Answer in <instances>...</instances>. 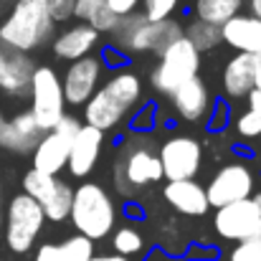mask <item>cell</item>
<instances>
[{"label": "cell", "mask_w": 261, "mask_h": 261, "mask_svg": "<svg viewBox=\"0 0 261 261\" xmlns=\"http://www.w3.org/2000/svg\"><path fill=\"white\" fill-rule=\"evenodd\" d=\"M142 101V79L132 69H117L109 79L101 82L96 94L82 107V122L101 132L122 127Z\"/></svg>", "instance_id": "6da1fadb"}, {"label": "cell", "mask_w": 261, "mask_h": 261, "mask_svg": "<svg viewBox=\"0 0 261 261\" xmlns=\"http://www.w3.org/2000/svg\"><path fill=\"white\" fill-rule=\"evenodd\" d=\"M163 165L158 158V142L147 132H132L124 137L114 160V188L129 198L137 190L163 182Z\"/></svg>", "instance_id": "7a4b0ae2"}, {"label": "cell", "mask_w": 261, "mask_h": 261, "mask_svg": "<svg viewBox=\"0 0 261 261\" xmlns=\"http://www.w3.org/2000/svg\"><path fill=\"white\" fill-rule=\"evenodd\" d=\"M56 20L48 13L46 0H13L0 18V41L23 54H33L51 43Z\"/></svg>", "instance_id": "3957f363"}, {"label": "cell", "mask_w": 261, "mask_h": 261, "mask_svg": "<svg viewBox=\"0 0 261 261\" xmlns=\"http://www.w3.org/2000/svg\"><path fill=\"white\" fill-rule=\"evenodd\" d=\"M117 218H119V208L112 193L101 182L84 180L82 185L74 188V203H71L69 221L74 223L76 233L87 236L89 241L96 244L112 236V231L117 228Z\"/></svg>", "instance_id": "277c9868"}, {"label": "cell", "mask_w": 261, "mask_h": 261, "mask_svg": "<svg viewBox=\"0 0 261 261\" xmlns=\"http://www.w3.org/2000/svg\"><path fill=\"white\" fill-rule=\"evenodd\" d=\"M182 36V25L170 20H147L140 10L122 18L119 28L112 33V48L124 54L127 59L142 56V54H155L160 56L170 43H175Z\"/></svg>", "instance_id": "5b68a950"}, {"label": "cell", "mask_w": 261, "mask_h": 261, "mask_svg": "<svg viewBox=\"0 0 261 261\" xmlns=\"http://www.w3.org/2000/svg\"><path fill=\"white\" fill-rule=\"evenodd\" d=\"M200 59L203 56L195 51V46L185 36H180L158 56V64L150 71L152 89L163 96H170L175 89H180L185 82L200 74Z\"/></svg>", "instance_id": "8992f818"}, {"label": "cell", "mask_w": 261, "mask_h": 261, "mask_svg": "<svg viewBox=\"0 0 261 261\" xmlns=\"http://www.w3.org/2000/svg\"><path fill=\"white\" fill-rule=\"evenodd\" d=\"M43 226H46V216L31 195L15 193L8 200L3 233H5V246L13 254H28L36 246V239L41 236Z\"/></svg>", "instance_id": "52a82bcc"}, {"label": "cell", "mask_w": 261, "mask_h": 261, "mask_svg": "<svg viewBox=\"0 0 261 261\" xmlns=\"http://www.w3.org/2000/svg\"><path fill=\"white\" fill-rule=\"evenodd\" d=\"M28 99H31V114L36 117L38 127L43 132L54 129L69 112L66 107V96H64V84H61V76L54 66L48 64H41L36 66L33 71V79H31V91H28Z\"/></svg>", "instance_id": "ba28073f"}, {"label": "cell", "mask_w": 261, "mask_h": 261, "mask_svg": "<svg viewBox=\"0 0 261 261\" xmlns=\"http://www.w3.org/2000/svg\"><path fill=\"white\" fill-rule=\"evenodd\" d=\"M256 170L251 168L249 160H228L223 163L216 173L211 175L208 185H205V195L211 208H223L246 198H254L259 185H256Z\"/></svg>", "instance_id": "9c48e42d"}, {"label": "cell", "mask_w": 261, "mask_h": 261, "mask_svg": "<svg viewBox=\"0 0 261 261\" xmlns=\"http://www.w3.org/2000/svg\"><path fill=\"white\" fill-rule=\"evenodd\" d=\"M23 193L31 195L41 205L46 221H51V223L69 221L71 203H74V185L66 182L64 177L41 173V170L31 168L28 173L23 175Z\"/></svg>", "instance_id": "30bf717a"}, {"label": "cell", "mask_w": 261, "mask_h": 261, "mask_svg": "<svg viewBox=\"0 0 261 261\" xmlns=\"http://www.w3.org/2000/svg\"><path fill=\"white\" fill-rule=\"evenodd\" d=\"M84 122L74 114H66L54 129L43 132L36 150L31 152V165L33 170H41V173L48 175H61L69 165V155H71V145H74V137L79 132Z\"/></svg>", "instance_id": "8fae6325"}, {"label": "cell", "mask_w": 261, "mask_h": 261, "mask_svg": "<svg viewBox=\"0 0 261 261\" xmlns=\"http://www.w3.org/2000/svg\"><path fill=\"white\" fill-rule=\"evenodd\" d=\"M165 180H195L203 168V142L190 135H170L158 145Z\"/></svg>", "instance_id": "7c38bea8"}, {"label": "cell", "mask_w": 261, "mask_h": 261, "mask_svg": "<svg viewBox=\"0 0 261 261\" xmlns=\"http://www.w3.org/2000/svg\"><path fill=\"white\" fill-rule=\"evenodd\" d=\"M213 228L221 239L233 244L261 239V205L254 198L223 205L213 213Z\"/></svg>", "instance_id": "4fadbf2b"}, {"label": "cell", "mask_w": 261, "mask_h": 261, "mask_svg": "<svg viewBox=\"0 0 261 261\" xmlns=\"http://www.w3.org/2000/svg\"><path fill=\"white\" fill-rule=\"evenodd\" d=\"M104 61L101 56L91 54L87 59H79V61H71L61 76V84H64V96H66V107H74V109H82L89 99L96 94V89L101 87L104 82Z\"/></svg>", "instance_id": "5bb4252c"}, {"label": "cell", "mask_w": 261, "mask_h": 261, "mask_svg": "<svg viewBox=\"0 0 261 261\" xmlns=\"http://www.w3.org/2000/svg\"><path fill=\"white\" fill-rule=\"evenodd\" d=\"M101 43V36L87 25L82 20H71L66 23L61 31L54 33L51 38V54L64 61V64H71V61H79V59H87L91 56Z\"/></svg>", "instance_id": "9a60e30c"}, {"label": "cell", "mask_w": 261, "mask_h": 261, "mask_svg": "<svg viewBox=\"0 0 261 261\" xmlns=\"http://www.w3.org/2000/svg\"><path fill=\"white\" fill-rule=\"evenodd\" d=\"M36 71V61L31 54L10 48L0 41V91L10 99H25L31 91V79Z\"/></svg>", "instance_id": "2e32d148"}, {"label": "cell", "mask_w": 261, "mask_h": 261, "mask_svg": "<svg viewBox=\"0 0 261 261\" xmlns=\"http://www.w3.org/2000/svg\"><path fill=\"white\" fill-rule=\"evenodd\" d=\"M170 104H173L175 114L185 122H193V124H203L208 122L211 112H213V91L208 87V82L198 74L195 79L185 82L180 89H175L173 94L168 96Z\"/></svg>", "instance_id": "e0dca14e"}, {"label": "cell", "mask_w": 261, "mask_h": 261, "mask_svg": "<svg viewBox=\"0 0 261 261\" xmlns=\"http://www.w3.org/2000/svg\"><path fill=\"white\" fill-rule=\"evenodd\" d=\"M256 64H259V56H251V54H233L226 61L221 71V91L226 101H246V96L254 91Z\"/></svg>", "instance_id": "ac0fdd59"}, {"label": "cell", "mask_w": 261, "mask_h": 261, "mask_svg": "<svg viewBox=\"0 0 261 261\" xmlns=\"http://www.w3.org/2000/svg\"><path fill=\"white\" fill-rule=\"evenodd\" d=\"M104 135L101 129L96 127H89L82 124L76 137H74V145H71V155H69V165H66V173L76 180H87L89 175L94 173L99 158H101V150H104Z\"/></svg>", "instance_id": "d6986e66"}, {"label": "cell", "mask_w": 261, "mask_h": 261, "mask_svg": "<svg viewBox=\"0 0 261 261\" xmlns=\"http://www.w3.org/2000/svg\"><path fill=\"white\" fill-rule=\"evenodd\" d=\"M163 198L180 216L200 218V216H205L211 211V203H208V195H205V185H200L198 180H165Z\"/></svg>", "instance_id": "ffe728a7"}, {"label": "cell", "mask_w": 261, "mask_h": 261, "mask_svg": "<svg viewBox=\"0 0 261 261\" xmlns=\"http://www.w3.org/2000/svg\"><path fill=\"white\" fill-rule=\"evenodd\" d=\"M41 135H43V129L38 127L31 109H23L8 119L5 132L0 137V150L13 152V155H31L36 150Z\"/></svg>", "instance_id": "44dd1931"}, {"label": "cell", "mask_w": 261, "mask_h": 261, "mask_svg": "<svg viewBox=\"0 0 261 261\" xmlns=\"http://www.w3.org/2000/svg\"><path fill=\"white\" fill-rule=\"evenodd\" d=\"M221 38L233 54L261 56V20L251 13H239L226 25H221Z\"/></svg>", "instance_id": "7402d4cb"}, {"label": "cell", "mask_w": 261, "mask_h": 261, "mask_svg": "<svg viewBox=\"0 0 261 261\" xmlns=\"http://www.w3.org/2000/svg\"><path fill=\"white\" fill-rule=\"evenodd\" d=\"M244 5H246V0H188L185 13L195 20L221 28L239 13H244Z\"/></svg>", "instance_id": "603a6c76"}, {"label": "cell", "mask_w": 261, "mask_h": 261, "mask_svg": "<svg viewBox=\"0 0 261 261\" xmlns=\"http://www.w3.org/2000/svg\"><path fill=\"white\" fill-rule=\"evenodd\" d=\"M94 256V241L82 233H74L61 244H43L36 251V261H91Z\"/></svg>", "instance_id": "cb8c5ba5"}, {"label": "cell", "mask_w": 261, "mask_h": 261, "mask_svg": "<svg viewBox=\"0 0 261 261\" xmlns=\"http://www.w3.org/2000/svg\"><path fill=\"white\" fill-rule=\"evenodd\" d=\"M74 20H82V23L91 25L99 36H112L122 23V18L104 0H76Z\"/></svg>", "instance_id": "d4e9b609"}, {"label": "cell", "mask_w": 261, "mask_h": 261, "mask_svg": "<svg viewBox=\"0 0 261 261\" xmlns=\"http://www.w3.org/2000/svg\"><path fill=\"white\" fill-rule=\"evenodd\" d=\"M233 129L239 137L244 140H259L261 137V91L254 89L249 96H246V107L241 114H236L231 119Z\"/></svg>", "instance_id": "484cf974"}, {"label": "cell", "mask_w": 261, "mask_h": 261, "mask_svg": "<svg viewBox=\"0 0 261 261\" xmlns=\"http://www.w3.org/2000/svg\"><path fill=\"white\" fill-rule=\"evenodd\" d=\"M182 36L195 46V51H198L200 56L216 51V48L223 43L218 25H211V23H203V20H195V18H190V20L182 25Z\"/></svg>", "instance_id": "4316f807"}, {"label": "cell", "mask_w": 261, "mask_h": 261, "mask_svg": "<svg viewBox=\"0 0 261 261\" xmlns=\"http://www.w3.org/2000/svg\"><path fill=\"white\" fill-rule=\"evenodd\" d=\"M112 246H114V254L129 259L145 249V236L135 226H119L117 231H112Z\"/></svg>", "instance_id": "83f0119b"}, {"label": "cell", "mask_w": 261, "mask_h": 261, "mask_svg": "<svg viewBox=\"0 0 261 261\" xmlns=\"http://www.w3.org/2000/svg\"><path fill=\"white\" fill-rule=\"evenodd\" d=\"M185 8V0H142L140 13L147 20H170Z\"/></svg>", "instance_id": "f1b7e54d"}, {"label": "cell", "mask_w": 261, "mask_h": 261, "mask_svg": "<svg viewBox=\"0 0 261 261\" xmlns=\"http://www.w3.org/2000/svg\"><path fill=\"white\" fill-rule=\"evenodd\" d=\"M155 104H140V109L129 117V129L132 132H150L155 127Z\"/></svg>", "instance_id": "f546056e"}, {"label": "cell", "mask_w": 261, "mask_h": 261, "mask_svg": "<svg viewBox=\"0 0 261 261\" xmlns=\"http://www.w3.org/2000/svg\"><path fill=\"white\" fill-rule=\"evenodd\" d=\"M205 124H208L211 132H223L231 124V107L226 104V99H218L213 104V112H211V117H208Z\"/></svg>", "instance_id": "4dcf8cb0"}, {"label": "cell", "mask_w": 261, "mask_h": 261, "mask_svg": "<svg viewBox=\"0 0 261 261\" xmlns=\"http://www.w3.org/2000/svg\"><path fill=\"white\" fill-rule=\"evenodd\" d=\"M228 261H261V239L236 244L233 251L228 254Z\"/></svg>", "instance_id": "1f68e13d"}, {"label": "cell", "mask_w": 261, "mask_h": 261, "mask_svg": "<svg viewBox=\"0 0 261 261\" xmlns=\"http://www.w3.org/2000/svg\"><path fill=\"white\" fill-rule=\"evenodd\" d=\"M48 5V13L56 23H69L74 20V8H76V0H46Z\"/></svg>", "instance_id": "d6a6232c"}, {"label": "cell", "mask_w": 261, "mask_h": 261, "mask_svg": "<svg viewBox=\"0 0 261 261\" xmlns=\"http://www.w3.org/2000/svg\"><path fill=\"white\" fill-rule=\"evenodd\" d=\"M119 18H127V15H132V13H137L140 8H142V0H104Z\"/></svg>", "instance_id": "836d02e7"}, {"label": "cell", "mask_w": 261, "mask_h": 261, "mask_svg": "<svg viewBox=\"0 0 261 261\" xmlns=\"http://www.w3.org/2000/svg\"><path fill=\"white\" fill-rule=\"evenodd\" d=\"M101 61H104V66H112L114 71L117 69H124V64L129 61L124 54H119L117 48H112V46H107V48H101Z\"/></svg>", "instance_id": "e575fe53"}, {"label": "cell", "mask_w": 261, "mask_h": 261, "mask_svg": "<svg viewBox=\"0 0 261 261\" xmlns=\"http://www.w3.org/2000/svg\"><path fill=\"white\" fill-rule=\"evenodd\" d=\"M246 5H249V13L261 20V0H246Z\"/></svg>", "instance_id": "d590c367"}, {"label": "cell", "mask_w": 261, "mask_h": 261, "mask_svg": "<svg viewBox=\"0 0 261 261\" xmlns=\"http://www.w3.org/2000/svg\"><path fill=\"white\" fill-rule=\"evenodd\" d=\"M91 261H129L127 256H119V254H99V256H94Z\"/></svg>", "instance_id": "8d00e7d4"}, {"label": "cell", "mask_w": 261, "mask_h": 261, "mask_svg": "<svg viewBox=\"0 0 261 261\" xmlns=\"http://www.w3.org/2000/svg\"><path fill=\"white\" fill-rule=\"evenodd\" d=\"M3 223H5V203H3V185H0V233H3Z\"/></svg>", "instance_id": "74e56055"}, {"label": "cell", "mask_w": 261, "mask_h": 261, "mask_svg": "<svg viewBox=\"0 0 261 261\" xmlns=\"http://www.w3.org/2000/svg\"><path fill=\"white\" fill-rule=\"evenodd\" d=\"M127 213H129V216H132V218H135V216H137V218H140V216H142V208H140V205H137V208H135V203H127Z\"/></svg>", "instance_id": "f35d334b"}, {"label": "cell", "mask_w": 261, "mask_h": 261, "mask_svg": "<svg viewBox=\"0 0 261 261\" xmlns=\"http://www.w3.org/2000/svg\"><path fill=\"white\" fill-rule=\"evenodd\" d=\"M254 89L261 91V56H259V64H256V82H254Z\"/></svg>", "instance_id": "ab89813d"}, {"label": "cell", "mask_w": 261, "mask_h": 261, "mask_svg": "<svg viewBox=\"0 0 261 261\" xmlns=\"http://www.w3.org/2000/svg\"><path fill=\"white\" fill-rule=\"evenodd\" d=\"M5 124H8V117H5L3 109H0V137H3V132H5Z\"/></svg>", "instance_id": "60d3db41"}, {"label": "cell", "mask_w": 261, "mask_h": 261, "mask_svg": "<svg viewBox=\"0 0 261 261\" xmlns=\"http://www.w3.org/2000/svg\"><path fill=\"white\" fill-rule=\"evenodd\" d=\"M254 200H256V203H259V205H261V190H256V195H254Z\"/></svg>", "instance_id": "b9f144b4"}, {"label": "cell", "mask_w": 261, "mask_h": 261, "mask_svg": "<svg viewBox=\"0 0 261 261\" xmlns=\"http://www.w3.org/2000/svg\"><path fill=\"white\" fill-rule=\"evenodd\" d=\"M259 145H261V137H259Z\"/></svg>", "instance_id": "7bdbcfd3"}]
</instances>
